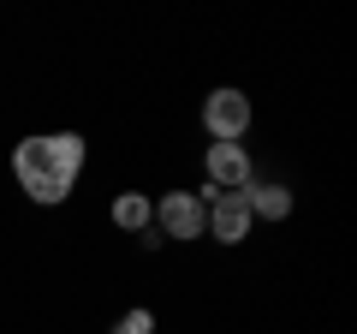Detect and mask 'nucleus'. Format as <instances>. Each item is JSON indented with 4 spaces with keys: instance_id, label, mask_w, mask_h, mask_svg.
I'll return each mask as SVG.
<instances>
[{
    "instance_id": "f257e3e1",
    "label": "nucleus",
    "mask_w": 357,
    "mask_h": 334,
    "mask_svg": "<svg viewBox=\"0 0 357 334\" xmlns=\"http://www.w3.org/2000/svg\"><path fill=\"white\" fill-rule=\"evenodd\" d=\"M84 167H89V138L84 131H30V138L13 143V180L36 209L72 203Z\"/></svg>"
},
{
    "instance_id": "f03ea898",
    "label": "nucleus",
    "mask_w": 357,
    "mask_h": 334,
    "mask_svg": "<svg viewBox=\"0 0 357 334\" xmlns=\"http://www.w3.org/2000/svg\"><path fill=\"white\" fill-rule=\"evenodd\" d=\"M197 119H203L208 143H244L250 126H256V102L238 84H215V90L203 96V108H197Z\"/></svg>"
},
{
    "instance_id": "7ed1b4c3",
    "label": "nucleus",
    "mask_w": 357,
    "mask_h": 334,
    "mask_svg": "<svg viewBox=\"0 0 357 334\" xmlns=\"http://www.w3.org/2000/svg\"><path fill=\"white\" fill-rule=\"evenodd\" d=\"M208 227V203L197 191H161L155 197V233H161V245H197Z\"/></svg>"
},
{
    "instance_id": "20e7f679",
    "label": "nucleus",
    "mask_w": 357,
    "mask_h": 334,
    "mask_svg": "<svg viewBox=\"0 0 357 334\" xmlns=\"http://www.w3.org/2000/svg\"><path fill=\"white\" fill-rule=\"evenodd\" d=\"M250 180H256L250 143H208L203 150V185L208 191H244Z\"/></svg>"
},
{
    "instance_id": "39448f33",
    "label": "nucleus",
    "mask_w": 357,
    "mask_h": 334,
    "mask_svg": "<svg viewBox=\"0 0 357 334\" xmlns=\"http://www.w3.org/2000/svg\"><path fill=\"white\" fill-rule=\"evenodd\" d=\"M250 209H244V191H215L208 197V227H203V239H215V245H244L250 239Z\"/></svg>"
},
{
    "instance_id": "423d86ee",
    "label": "nucleus",
    "mask_w": 357,
    "mask_h": 334,
    "mask_svg": "<svg viewBox=\"0 0 357 334\" xmlns=\"http://www.w3.org/2000/svg\"><path fill=\"white\" fill-rule=\"evenodd\" d=\"M244 209H250V221H292L298 191L286 180H262V173H256V180L244 185Z\"/></svg>"
},
{
    "instance_id": "0eeeda50",
    "label": "nucleus",
    "mask_w": 357,
    "mask_h": 334,
    "mask_svg": "<svg viewBox=\"0 0 357 334\" xmlns=\"http://www.w3.org/2000/svg\"><path fill=\"white\" fill-rule=\"evenodd\" d=\"M107 227H114L119 239L149 233L155 227V197L149 191H114V203H107Z\"/></svg>"
},
{
    "instance_id": "6e6552de",
    "label": "nucleus",
    "mask_w": 357,
    "mask_h": 334,
    "mask_svg": "<svg viewBox=\"0 0 357 334\" xmlns=\"http://www.w3.org/2000/svg\"><path fill=\"white\" fill-rule=\"evenodd\" d=\"M107 334H155V310L149 305H131L126 317H114V328Z\"/></svg>"
}]
</instances>
